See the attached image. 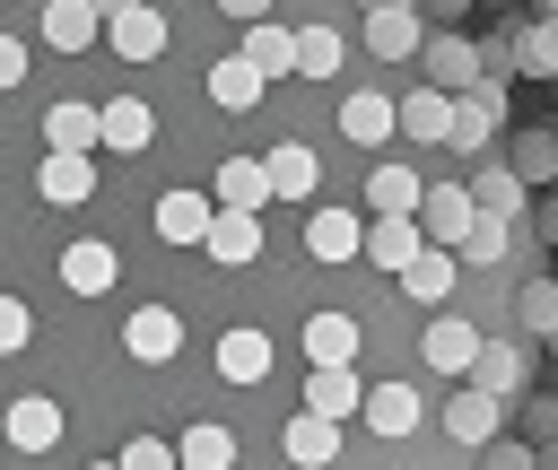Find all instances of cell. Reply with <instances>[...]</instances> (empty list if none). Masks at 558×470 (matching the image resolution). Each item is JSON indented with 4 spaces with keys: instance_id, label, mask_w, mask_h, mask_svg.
I'll return each mask as SVG.
<instances>
[{
    "instance_id": "2e32d148",
    "label": "cell",
    "mask_w": 558,
    "mask_h": 470,
    "mask_svg": "<svg viewBox=\"0 0 558 470\" xmlns=\"http://www.w3.org/2000/svg\"><path fill=\"white\" fill-rule=\"evenodd\" d=\"M506 165H514V174H523V183H549V174H558V131H523V139H514V157H506Z\"/></svg>"
},
{
    "instance_id": "603a6c76",
    "label": "cell",
    "mask_w": 558,
    "mask_h": 470,
    "mask_svg": "<svg viewBox=\"0 0 558 470\" xmlns=\"http://www.w3.org/2000/svg\"><path fill=\"white\" fill-rule=\"evenodd\" d=\"M357 9H418V0H357Z\"/></svg>"
},
{
    "instance_id": "8fae6325",
    "label": "cell",
    "mask_w": 558,
    "mask_h": 470,
    "mask_svg": "<svg viewBox=\"0 0 558 470\" xmlns=\"http://www.w3.org/2000/svg\"><path fill=\"white\" fill-rule=\"evenodd\" d=\"M471 200H480V218H532V183L514 174V165H497V157H480L471 174Z\"/></svg>"
},
{
    "instance_id": "d4e9b609",
    "label": "cell",
    "mask_w": 558,
    "mask_h": 470,
    "mask_svg": "<svg viewBox=\"0 0 558 470\" xmlns=\"http://www.w3.org/2000/svg\"><path fill=\"white\" fill-rule=\"evenodd\" d=\"M549 348H558V339H549Z\"/></svg>"
},
{
    "instance_id": "ac0fdd59",
    "label": "cell",
    "mask_w": 558,
    "mask_h": 470,
    "mask_svg": "<svg viewBox=\"0 0 558 470\" xmlns=\"http://www.w3.org/2000/svg\"><path fill=\"white\" fill-rule=\"evenodd\" d=\"M532 461H541V444H523V435H497V444H488L471 470H532Z\"/></svg>"
},
{
    "instance_id": "52a82bcc",
    "label": "cell",
    "mask_w": 558,
    "mask_h": 470,
    "mask_svg": "<svg viewBox=\"0 0 558 470\" xmlns=\"http://www.w3.org/2000/svg\"><path fill=\"white\" fill-rule=\"evenodd\" d=\"M471 218H480V200H471V183H462V174H436V183H427V200H418V235H427L436 252H462V235H471Z\"/></svg>"
},
{
    "instance_id": "7402d4cb",
    "label": "cell",
    "mask_w": 558,
    "mask_h": 470,
    "mask_svg": "<svg viewBox=\"0 0 558 470\" xmlns=\"http://www.w3.org/2000/svg\"><path fill=\"white\" fill-rule=\"evenodd\" d=\"M532 470H558V444H541V461H532Z\"/></svg>"
},
{
    "instance_id": "3957f363",
    "label": "cell",
    "mask_w": 558,
    "mask_h": 470,
    "mask_svg": "<svg viewBox=\"0 0 558 470\" xmlns=\"http://www.w3.org/2000/svg\"><path fill=\"white\" fill-rule=\"evenodd\" d=\"M357 52L375 70H401V61L427 52V17L418 9H357Z\"/></svg>"
},
{
    "instance_id": "9c48e42d",
    "label": "cell",
    "mask_w": 558,
    "mask_h": 470,
    "mask_svg": "<svg viewBox=\"0 0 558 470\" xmlns=\"http://www.w3.org/2000/svg\"><path fill=\"white\" fill-rule=\"evenodd\" d=\"M427 183H436V174H418L410 157H375V165H366V209H375V218H418Z\"/></svg>"
},
{
    "instance_id": "5b68a950",
    "label": "cell",
    "mask_w": 558,
    "mask_h": 470,
    "mask_svg": "<svg viewBox=\"0 0 558 470\" xmlns=\"http://www.w3.org/2000/svg\"><path fill=\"white\" fill-rule=\"evenodd\" d=\"M497 122H506V78H480L471 96H453V139H445V157H453V165H480Z\"/></svg>"
},
{
    "instance_id": "cb8c5ba5",
    "label": "cell",
    "mask_w": 558,
    "mask_h": 470,
    "mask_svg": "<svg viewBox=\"0 0 558 470\" xmlns=\"http://www.w3.org/2000/svg\"><path fill=\"white\" fill-rule=\"evenodd\" d=\"M541 17H558V0H541Z\"/></svg>"
},
{
    "instance_id": "ffe728a7",
    "label": "cell",
    "mask_w": 558,
    "mask_h": 470,
    "mask_svg": "<svg viewBox=\"0 0 558 470\" xmlns=\"http://www.w3.org/2000/svg\"><path fill=\"white\" fill-rule=\"evenodd\" d=\"M235 26H262V17H279V0H218Z\"/></svg>"
},
{
    "instance_id": "d6986e66",
    "label": "cell",
    "mask_w": 558,
    "mask_h": 470,
    "mask_svg": "<svg viewBox=\"0 0 558 470\" xmlns=\"http://www.w3.org/2000/svg\"><path fill=\"white\" fill-rule=\"evenodd\" d=\"M418 17L445 35V26H462V17H471V0H418Z\"/></svg>"
},
{
    "instance_id": "44dd1931",
    "label": "cell",
    "mask_w": 558,
    "mask_h": 470,
    "mask_svg": "<svg viewBox=\"0 0 558 470\" xmlns=\"http://www.w3.org/2000/svg\"><path fill=\"white\" fill-rule=\"evenodd\" d=\"M532 235H541V244L558 252V200H541V209H532Z\"/></svg>"
},
{
    "instance_id": "9a60e30c",
    "label": "cell",
    "mask_w": 558,
    "mask_h": 470,
    "mask_svg": "<svg viewBox=\"0 0 558 470\" xmlns=\"http://www.w3.org/2000/svg\"><path fill=\"white\" fill-rule=\"evenodd\" d=\"M514 61L558 87V17H523V26H514Z\"/></svg>"
},
{
    "instance_id": "30bf717a",
    "label": "cell",
    "mask_w": 558,
    "mask_h": 470,
    "mask_svg": "<svg viewBox=\"0 0 558 470\" xmlns=\"http://www.w3.org/2000/svg\"><path fill=\"white\" fill-rule=\"evenodd\" d=\"M401 139H410L418 157H427V148L445 157V139H453V96H436V87L410 78V87H401Z\"/></svg>"
},
{
    "instance_id": "6da1fadb",
    "label": "cell",
    "mask_w": 558,
    "mask_h": 470,
    "mask_svg": "<svg viewBox=\"0 0 558 470\" xmlns=\"http://www.w3.org/2000/svg\"><path fill=\"white\" fill-rule=\"evenodd\" d=\"M218 0H131L96 44L0 9V470H296L305 383H436L427 313L366 261L375 209L314 200L270 261L218 252V165L340 87L262 78ZM357 87V78H349Z\"/></svg>"
},
{
    "instance_id": "ba28073f",
    "label": "cell",
    "mask_w": 558,
    "mask_h": 470,
    "mask_svg": "<svg viewBox=\"0 0 558 470\" xmlns=\"http://www.w3.org/2000/svg\"><path fill=\"white\" fill-rule=\"evenodd\" d=\"M506 418H514V409H506V400H488V392H471V383H453V392H445V435H453L471 461L506 435Z\"/></svg>"
},
{
    "instance_id": "7c38bea8",
    "label": "cell",
    "mask_w": 558,
    "mask_h": 470,
    "mask_svg": "<svg viewBox=\"0 0 558 470\" xmlns=\"http://www.w3.org/2000/svg\"><path fill=\"white\" fill-rule=\"evenodd\" d=\"M401 296H410V305H418V313H445V305H453V296H462V261H453V252H436V244H427V252H418V261H410V270H401Z\"/></svg>"
},
{
    "instance_id": "e0dca14e",
    "label": "cell",
    "mask_w": 558,
    "mask_h": 470,
    "mask_svg": "<svg viewBox=\"0 0 558 470\" xmlns=\"http://www.w3.org/2000/svg\"><path fill=\"white\" fill-rule=\"evenodd\" d=\"M514 435H523V444H558V400H549V392H523V400H514Z\"/></svg>"
},
{
    "instance_id": "5bb4252c",
    "label": "cell",
    "mask_w": 558,
    "mask_h": 470,
    "mask_svg": "<svg viewBox=\"0 0 558 470\" xmlns=\"http://www.w3.org/2000/svg\"><path fill=\"white\" fill-rule=\"evenodd\" d=\"M514 331H523V339H558V279L532 270V279L514 287Z\"/></svg>"
},
{
    "instance_id": "8992f818",
    "label": "cell",
    "mask_w": 558,
    "mask_h": 470,
    "mask_svg": "<svg viewBox=\"0 0 558 470\" xmlns=\"http://www.w3.org/2000/svg\"><path fill=\"white\" fill-rule=\"evenodd\" d=\"M532 366H541V357H532V339H523V331H497V339L480 348V366H471V392H488V400H506V409H514V400L532 392Z\"/></svg>"
},
{
    "instance_id": "277c9868",
    "label": "cell",
    "mask_w": 558,
    "mask_h": 470,
    "mask_svg": "<svg viewBox=\"0 0 558 470\" xmlns=\"http://www.w3.org/2000/svg\"><path fill=\"white\" fill-rule=\"evenodd\" d=\"M480 78H488V52H480L462 26L427 35V52H418V87H436V96H471Z\"/></svg>"
},
{
    "instance_id": "7a4b0ae2",
    "label": "cell",
    "mask_w": 558,
    "mask_h": 470,
    "mask_svg": "<svg viewBox=\"0 0 558 470\" xmlns=\"http://www.w3.org/2000/svg\"><path fill=\"white\" fill-rule=\"evenodd\" d=\"M340 139H349L357 157H384V148L401 139V96H392L384 78H357V87H340Z\"/></svg>"
},
{
    "instance_id": "4fadbf2b",
    "label": "cell",
    "mask_w": 558,
    "mask_h": 470,
    "mask_svg": "<svg viewBox=\"0 0 558 470\" xmlns=\"http://www.w3.org/2000/svg\"><path fill=\"white\" fill-rule=\"evenodd\" d=\"M296 26H305V17H262V26H244L235 44H244V61H253L262 78H296Z\"/></svg>"
}]
</instances>
